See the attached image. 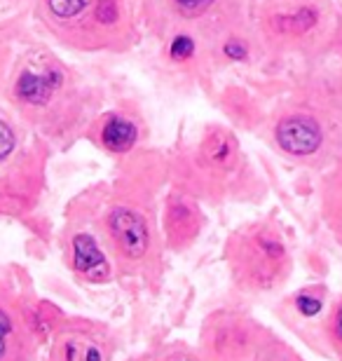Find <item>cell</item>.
Instances as JSON below:
<instances>
[{"label": "cell", "mask_w": 342, "mask_h": 361, "mask_svg": "<svg viewBox=\"0 0 342 361\" xmlns=\"http://www.w3.org/2000/svg\"><path fill=\"white\" fill-rule=\"evenodd\" d=\"M97 143L108 153H129L138 143V125L127 115H106L97 127Z\"/></svg>", "instance_id": "14"}, {"label": "cell", "mask_w": 342, "mask_h": 361, "mask_svg": "<svg viewBox=\"0 0 342 361\" xmlns=\"http://www.w3.org/2000/svg\"><path fill=\"white\" fill-rule=\"evenodd\" d=\"M38 19L80 52H122L136 40L134 0H38Z\"/></svg>", "instance_id": "1"}, {"label": "cell", "mask_w": 342, "mask_h": 361, "mask_svg": "<svg viewBox=\"0 0 342 361\" xmlns=\"http://www.w3.org/2000/svg\"><path fill=\"white\" fill-rule=\"evenodd\" d=\"M162 14L171 21L173 33H188L197 40L221 38L228 40L232 35V24L239 19L242 0H159Z\"/></svg>", "instance_id": "8"}, {"label": "cell", "mask_w": 342, "mask_h": 361, "mask_svg": "<svg viewBox=\"0 0 342 361\" xmlns=\"http://www.w3.org/2000/svg\"><path fill=\"white\" fill-rule=\"evenodd\" d=\"M322 214L326 226L336 235V240L342 244V169L333 171L324 180L322 190Z\"/></svg>", "instance_id": "16"}, {"label": "cell", "mask_w": 342, "mask_h": 361, "mask_svg": "<svg viewBox=\"0 0 342 361\" xmlns=\"http://www.w3.org/2000/svg\"><path fill=\"white\" fill-rule=\"evenodd\" d=\"M326 298H329V291L322 284L314 286H305L300 291H295L291 298L286 300V322L291 326L300 329L303 324L314 322L322 317V312H326Z\"/></svg>", "instance_id": "15"}, {"label": "cell", "mask_w": 342, "mask_h": 361, "mask_svg": "<svg viewBox=\"0 0 342 361\" xmlns=\"http://www.w3.org/2000/svg\"><path fill=\"white\" fill-rule=\"evenodd\" d=\"M270 331L253 317L237 310L211 312L200 334V355L204 361H256Z\"/></svg>", "instance_id": "6"}, {"label": "cell", "mask_w": 342, "mask_h": 361, "mask_svg": "<svg viewBox=\"0 0 342 361\" xmlns=\"http://www.w3.org/2000/svg\"><path fill=\"white\" fill-rule=\"evenodd\" d=\"M138 361H145V359H138Z\"/></svg>", "instance_id": "22"}, {"label": "cell", "mask_w": 342, "mask_h": 361, "mask_svg": "<svg viewBox=\"0 0 342 361\" xmlns=\"http://www.w3.org/2000/svg\"><path fill=\"white\" fill-rule=\"evenodd\" d=\"M68 265L78 279L87 284H108L113 281V263L106 249L92 233H75L68 240Z\"/></svg>", "instance_id": "11"}, {"label": "cell", "mask_w": 342, "mask_h": 361, "mask_svg": "<svg viewBox=\"0 0 342 361\" xmlns=\"http://www.w3.org/2000/svg\"><path fill=\"white\" fill-rule=\"evenodd\" d=\"M200 164L214 174H228L237 167L239 160V148L235 136L225 129H209L204 134V141L200 146V155H197Z\"/></svg>", "instance_id": "13"}, {"label": "cell", "mask_w": 342, "mask_h": 361, "mask_svg": "<svg viewBox=\"0 0 342 361\" xmlns=\"http://www.w3.org/2000/svg\"><path fill=\"white\" fill-rule=\"evenodd\" d=\"M113 341L106 326L90 319L56 324L47 361H111Z\"/></svg>", "instance_id": "9"}, {"label": "cell", "mask_w": 342, "mask_h": 361, "mask_svg": "<svg viewBox=\"0 0 342 361\" xmlns=\"http://www.w3.org/2000/svg\"><path fill=\"white\" fill-rule=\"evenodd\" d=\"M33 345L28 312L0 281V361H33Z\"/></svg>", "instance_id": "10"}, {"label": "cell", "mask_w": 342, "mask_h": 361, "mask_svg": "<svg viewBox=\"0 0 342 361\" xmlns=\"http://www.w3.org/2000/svg\"><path fill=\"white\" fill-rule=\"evenodd\" d=\"M12 99L38 125H59L71 104L66 68L49 54H33L14 75Z\"/></svg>", "instance_id": "5"}, {"label": "cell", "mask_w": 342, "mask_h": 361, "mask_svg": "<svg viewBox=\"0 0 342 361\" xmlns=\"http://www.w3.org/2000/svg\"><path fill=\"white\" fill-rule=\"evenodd\" d=\"M195 47H197V40L188 33H173L171 42H169V59L176 63H185L195 56Z\"/></svg>", "instance_id": "19"}, {"label": "cell", "mask_w": 342, "mask_h": 361, "mask_svg": "<svg viewBox=\"0 0 342 361\" xmlns=\"http://www.w3.org/2000/svg\"><path fill=\"white\" fill-rule=\"evenodd\" d=\"M256 361H305L295 350H291L288 345H283L279 338H274L272 334L267 336V341L260 348Z\"/></svg>", "instance_id": "18"}, {"label": "cell", "mask_w": 342, "mask_h": 361, "mask_svg": "<svg viewBox=\"0 0 342 361\" xmlns=\"http://www.w3.org/2000/svg\"><path fill=\"white\" fill-rule=\"evenodd\" d=\"M152 361H204V357L200 355V350L188 348L185 343H171Z\"/></svg>", "instance_id": "20"}, {"label": "cell", "mask_w": 342, "mask_h": 361, "mask_svg": "<svg viewBox=\"0 0 342 361\" xmlns=\"http://www.w3.org/2000/svg\"><path fill=\"white\" fill-rule=\"evenodd\" d=\"M322 338L333 355L342 361V295L331 302L322 322Z\"/></svg>", "instance_id": "17"}, {"label": "cell", "mask_w": 342, "mask_h": 361, "mask_svg": "<svg viewBox=\"0 0 342 361\" xmlns=\"http://www.w3.org/2000/svg\"><path fill=\"white\" fill-rule=\"evenodd\" d=\"M225 263L244 293H272L291 277V251L283 233L272 221L242 226L225 244Z\"/></svg>", "instance_id": "3"}, {"label": "cell", "mask_w": 342, "mask_h": 361, "mask_svg": "<svg viewBox=\"0 0 342 361\" xmlns=\"http://www.w3.org/2000/svg\"><path fill=\"white\" fill-rule=\"evenodd\" d=\"M14 146H17V134H14L10 122L0 118V162H5L12 155Z\"/></svg>", "instance_id": "21"}, {"label": "cell", "mask_w": 342, "mask_h": 361, "mask_svg": "<svg viewBox=\"0 0 342 361\" xmlns=\"http://www.w3.org/2000/svg\"><path fill=\"white\" fill-rule=\"evenodd\" d=\"M263 40L276 52H312L331 35L326 0H272L260 17Z\"/></svg>", "instance_id": "4"}, {"label": "cell", "mask_w": 342, "mask_h": 361, "mask_svg": "<svg viewBox=\"0 0 342 361\" xmlns=\"http://www.w3.org/2000/svg\"><path fill=\"white\" fill-rule=\"evenodd\" d=\"M342 139V108L331 92H307L279 108L272 120L276 150L293 162H329Z\"/></svg>", "instance_id": "2"}, {"label": "cell", "mask_w": 342, "mask_h": 361, "mask_svg": "<svg viewBox=\"0 0 342 361\" xmlns=\"http://www.w3.org/2000/svg\"><path fill=\"white\" fill-rule=\"evenodd\" d=\"M104 240L115 265L127 274L145 268L155 254L148 216L132 204H113L104 214Z\"/></svg>", "instance_id": "7"}, {"label": "cell", "mask_w": 342, "mask_h": 361, "mask_svg": "<svg viewBox=\"0 0 342 361\" xmlns=\"http://www.w3.org/2000/svg\"><path fill=\"white\" fill-rule=\"evenodd\" d=\"M202 228V214L195 202L183 195H171L164 212V233L171 249H185Z\"/></svg>", "instance_id": "12"}]
</instances>
